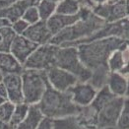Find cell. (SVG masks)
I'll return each instance as SVG.
<instances>
[{
    "label": "cell",
    "mask_w": 129,
    "mask_h": 129,
    "mask_svg": "<svg viewBox=\"0 0 129 129\" xmlns=\"http://www.w3.org/2000/svg\"><path fill=\"white\" fill-rule=\"evenodd\" d=\"M124 99L125 98L114 97L98 112V129L117 125L123 108Z\"/></svg>",
    "instance_id": "7"
},
{
    "label": "cell",
    "mask_w": 129,
    "mask_h": 129,
    "mask_svg": "<svg viewBox=\"0 0 129 129\" xmlns=\"http://www.w3.org/2000/svg\"><path fill=\"white\" fill-rule=\"evenodd\" d=\"M125 8H126V14L129 18V0H125Z\"/></svg>",
    "instance_id": "34"
},
{
    "label": "cell",
    "mask_w": 129,
    "mask_h": 129,
    "mask_svg": "<svg viewBox=\"0 0 129 129\" xmlns=\"http://www.w3.org/2000/svg\"><path fill=\"white\" fill-rule=\"evenodd\" d=\"M38 44L29 41L24 36H16L10 47V52L24 66L30 55L38 48Z\"/></svg>",
    "instance_id": "10"
},
{
    "label": "cell",
    "mask_w": 129,
    "mask_h": 129,
    "mask_svg": "<svg viewBox=\"0 0 129 129\" xmlns=\"http://www.w3.org/2000/svg\"><path fill=\"white\" fill-rule=\"evenodd\" d=\"M23 36L29 41L37 43L38 45L49 43L51 39L53 38L46 26V23L42 20L34 25H30Z\"/></svg>",
    "instance_id": "11"
},
{
    "label": "cell",
    "mask_w": 129,
    "mask_h": 129,
    "mask_svg": "<svg viewBox=\"0 0 129 129\" xmlns=\"http://www.w3.org/2000/svg\"><path fill=\"white\" fill-rule=\"evenodd\" d=\"M80 19H81L80 12L77 15H73V16H67V15H61V14L55 13L53 16H51L45 23H46V26H47L49 32L51 33V35L54 37L55 35L61 32L62 30L74 25L76 22H78Z\"/></svg>",
    "instance_id": "13"
},
{
    "label": "cell",
    "mask_w": 129,
    "mask_h": 129,
    "mask_svg": "<svg viewBox=\"0 0 129 129\" xmlns=\"http://www.w3.org/2000/svg\"><path fill=\"white\" fill-rule=\"evenodd\" d=\"M2 82L6 86L8 92V101L14 105L24 103L23 83L21 74H9L3 77Z\"/></svg>",
    "instance_id": "12"
},
{
    "label": "cell",
    "mask_w": 129,
    "mask_h": 129,
    "mask_svg": "<svg viewBox=\"0 0 129 129\" xmlns=\"http://www.w3.org/2000/svg\"><path fill=\"white\" fill-rule=\"evenodd\" d=\"M0 129H12V127H11L10 123L0 121Z\"/></svg>",
    "instance_id": "33"
},
{
    "label": "cell",
    "mask_w": 129,
    "mask_h": 129,
    "mask_svg": "<svg viewBox=\"0 0 129 129\" xmlns=\"http://www.w3.org/2000/svg\"><path fill=\"white\" fill-rule=\"evenodd\" d=\"M107 86L109 91L116 97H126L127 93V78L119 72H110Z\"/></svg>",
    "instance_id": "16"
},
{
    "label": "cell",
    "mask_w": 129,
    "mask_h": 129,
    "mask_svg": "<svg viewBox=\"0 0 129 129\" xmlns=\"http://www.w3.org/2000/svg\"><path fill=\"white\" fill-rule=\"evenodd\" d=\"M43 117L44 116L39 108L38 104L31 105L26 118L18 125L16 129H37Z\"/></svg>",
    "instance_id": "17"
},
{
    "label": "cell",
    "mask_w": 129,
    "mask_h": 129,
    "mask_svg": "<svg viewBox=\"0 0 129 129\" xmlns=\"http://www.w3.org/2000/svg\"><path fill=\"white\" fill-rule=\"evenodd\" d=\"M109 73L110 71L108 66L97 68L92 71V76H91V79L89 80V83L96 90H100L105 86H107Z\"/></svg>",
    "instance_id": "18"
},
{
    "label": "cell",
    "mask_w": 129,
    "mask_h": 129,
    "mask_svg": "<svg viewBox=\"0 0 129 129\" xmlns=\"http://www.w3.org/2000/svg\"><path fill=\"white\" fill-rule=\"evenodd\" d=\"M80 14L81 19L79 21L55 35L49 43L57 46H74L77 43L89 39L107 24L90 8L82 7Z\"/></svg>",
    "instance_id": "1"
},
{
    "label": "cell",
    "mask_w": 129,
    "mask_h": 129,
    "mask_svg": "<svg viewBox=\"0 0 129 129\" xmlns=\"http://www.w3.org/2000/svg\"><path fill=\"white\" fill-rule=\"evenodd\" d=\"M0 97L8 101V92L3 82H0Z\"/></svg>",
    "instance_id": "31"
},
{
    "label": "cell",
    "mask_w": 129,
    "mask_h": 129,
    "mask_svg": "<svg viewBox=\"0 0 129 129\" xmlns=\"http://www.w3.org/2000/svg\"><path fill=\"white\" fill-rule=\"evenodd\" d=\"M40 17L42 21L46 22L51 16H53L56 13V8H57V3H54L49 0H42L38 6H37Z\"/></svg>",
    "instance_id": "24"
},
{
    "label": "cell",
    "mask_w": 129,
    "mask_h": 129,
    "mask_svg": "<svg viewBox=\"0 0 129 129\" xmlns=\"http://www.w3.org/2000/svg\"><path fill=\"white\" fill-rule=\"evenodd\" d=\"M49 1H52V2H54V3H57V4H58V3L61 2L62 0H49Z\"/></svg>",
    "instance_id": "40"
},
{
    "label": "cell",
    "mask_w": 129,
    "mask_h": 129,
    "mask_svg": "<svg viewBox=\"0 0 129 129\" xmlns=\"http://www.w3.org/2000/svg\"><path fill=\"white\" fill-rule=\"evenodd\" d=\"M116 2V0H90V3H91V6H92V9L96 6L99 5H103V4H112Z\"/></svg>",
    "instance_id": "30"
},
{
    "label": "cell",
    "mask_w": 129,
    "mask_h": 129,
    "mask_svg": "<svg viewBox=\"0 0 129 129\" xmlns=\"http://www.w3.org/2000/svg\"><path fill=\"white\" fill-rule=\"evenodd\" d=\"M58 48L59 46L52 43L39 45L24 63V69L46 71L55 66V57Z\"/></svg>",
    "instance_id": "6"
},
{
    "label": "cell",
    "mask_w": 129,
    "mask_h": 129,
    "mask_svg": "<svg viewBox=\"0 0 129 129\" xmlns=\"http://www.w3.org/2000/svg\"><path fill=\"white\" fill-rule=\"evenodd\" d=\"M101 129H122V128H120L119 126L115 125V126H109V127H105V128H101Z\"/></svg>",
    "instance_id": "36"
},
{
    "label": "cell",
    "mask_w": 129,
    "mask_h": 129,
    "mask_svg": "<svg viewBox=\"0 0 129 129\" xmlns=\"http://www.w3.org/2000/svg\"><path fill=\"white\" fill-rule=\"evenodd\" d=\"M0 71L4 76L9 74H22L24 66L10 51L0 52Z\"/></svg>",
    "instance_id": "15"
},
{
    "label": "cell",
    "mask_w": 129,
    "mask_h": 129,
    "mask_svg": "<svg viewBox=\"0 0 129 129\" xmlns=\"http://www.w3.org/2000/svg\"><path fill=\"white\" fill-rule=\"evenodd\" d=\"M18 1H20V0H5V2H6L8 5H11V4H13V3H15V2H18Z\"/></svg>",
    "instance_id": "35"
},
{
    "label": "cell",
    "mask_w": 129,
    "mask_h": 129,
    "mask_svg": "<svg viewBox=\"0 0 129 129\" xmlns=\"http://www.w3.org/2000/svg\"><path fill=\"white\" fill-rule=\"evenodd\" d=\"M125 98H129V77L127 78V93H126V97Z\"/></svg>",
    "instance_id": "37"
},
{
    "label": "cell",
    "mask_w": 129,
    "mask_h": 129,
    "mask_svg": "<svg viewBox=\"0 0 129 129\" xmlns=\"http://www.w3.org/2000/svg\"><path fill=\"white\" fill-rule=\"evenodd\" d=\"M116 1H119V0H116Z\"/></svg>",
    "instance_id": "41"
},
{
    "label": "cell",
    "mask_w": 129,
    "mask_h": 129,
    "mask_svg": "<svg viewBox=\"0 0 129 129\" xmlns=\"http://www.w3.org/2000/svg\"><path fill=\"white\" fill-rule=\"evenodd\" d=\"M21 76L24 103L30 106L39 104L49 86L46 71L24 69Z\"/></svg>",
    "instance_id": "4"
},
{
    "label": "cell",
    "mask_w": 129,
    "mask_h": 129,
    "mask_svg": "<svg viewBox=\"0 0 129 129\" xmlns=\"http://www.w3.org/2000/svg\"><path fill=\"white\" fill-rule=\"evenodd\" d=\"M55 66L73 74L79 82H89L92 76V71L82 63L76 46H59Z\"/></svg>",
    "instance_id": "5"
},
{
    "label": "cell",
    "mask_w": 129,
    "mask_h": 129,
    "mask_svg": "<svg viewBox=\"0 0 129 129\" xmlns=\"http://www.w3.org/2000/svg\"><path fill=\"white\" fill-rule=\"evenodd\" d=\"M120 74H122L123 76H125L126 78H128L129 77V61L125 64V66L120 70V72H119Z\"/></svg>",
    "instance_id": "32"
},
{
    "label": "cell",
    "mask_w": 129,
    "mask_h": 129,
    "mask_svg": "<svg viewBox=\"0 0 129 129\" xmlns=\"http://www.w3.org/2000/svg\"><path fill=\"white\" fill-rule=\"evenodd\" d=\"M129 61V46L127 42L119 47L118 49L114 50L110 54L108 60V66L110 72H120V70L125 66Z\"/></svg>",
    "instance_id": "14"
},
{
    "label": "cell",
    "mask_w": 129,
    "mask_h": 129,
    "mask_svg": "<svg viewBox=\"0 0 129 129\" xmlns=\"http://www.w3.org/2000/svg\"><path fill=\"white\" fill-rule=\"evenodd\" d=\"M37 129H54L53 119L44 116Z\"/></svg>",
    "instance_id": "29"
},
{
    "label": "cell",
    "mask_w": 129,
    "mask_h": 129,
    "mask_svg": "<svg viewBox=\"0 0 129 129\" xmlns=\"http://www.w3.org/2000/svg\"><path fill=\"white\" fill-rule=\"evenodd\" d=\"M68 92L71 95L73 103L78 107L84 108L91 106L97 95L98 90H96L89 82H78L76 85L70 88Z\"/></svg>",
    "instance_id": "9"
},
{
    "label": "cell",
    "mask_w": 129,
    "mask_h": 129,
    "mask_svg": "<svg viewBox=\"0 0 129 129\" xmlns=\"http://www.w3.org/2000/svg\"><path fill=\"white\" fill-rule=\"evenodd\" d=\"M5 101H7V100H5V99H3V98L0 97V106H1V105H2V104L5 102Z\"/></svg>",
    "instance_id": "38"
},
{
    "label": "cell",
    "mask_w": 129,
    "mask_h": 129,
    "mask_svg": "<svg viewBox=\"0 0 129 129\" xmlns=\"http://www.w3.org/2000/svg\"><path fill=\"white\" fill-rule=\"evenodd\" d=\"M3 77H4V75L2 74V72L0 71V82H2V80H3Z\"/></svg>",
    "instance_id": "39"
},
{
    "label": "cell",
    "mask_w": 129,
    "mask_h": 129,
    "mask_svg": "<svg viewBox=\"0 0 129 129\" xmlns=\"http://www.w3.org/2000/svg\"><path fill=\"white\" fill-rule=\"evenodd\" d=\"M125 18H127L125 0H119L112 4H109V14L107 23H113Z\"/></svg>",
    "instance_id": "20"
},
{
    "label": "cell",
    "mask_w": 129,
    "mask_h": 129,
    "mask_svg": "<svg viewBox=\"0 0 129 129\" xmlns=\"http://www.w3.org/2000/svg\"><path fill=\"white\" fill-rule=\"evenodd\" d=\"M117 126L122 129H129V98L124 99L123 108L119 116Z\"/></svg>",
    "instance_id": "26"
},
{
    "label": "cell",
    "mask_w": 129,
    "mask_h": 129,
    "mask_svg": "<svg viewBox=\"0 0 129 129\" xmlns=\"http://www.w3.org/2000/svg\"><path fill=\"white\" fill-rule=\"evenodd\" d=\"M46 76L49 86L60 92H67L79 81L73 74L57 66L46 70Z\"/></svg>",
    "instance_id": "8"
},
{
    "label": "cell",
    "mask_w": 129,
    "mask_h": 129,
    "mask_svg": "<svg viewBox=\"0 0 129 129\" xmlns=\"http://www.w3.org/2000/svg\"><path fill=\"white\" fill-rule=\"evenodd\" d=\"M116 96H114L108 88V86H105L104 88L98 90L97 95L94 99L93 103L91 104V107L94 108L97 112H99L102 108H104L108 103H109L112 99Z\"/></svg>",
    "instance_id": "19"
},
{
    "label": "cell",
    "mask_w": 129,
    "mask_h": 129,
    "mask_svg": "<svg viewBox=\"0 0 129 129\" xmlns=\"http://www.w3.org/2000/svg\"><path fill=\"white\" fill-rule=\"evenodd\" d=\"M124 42V40L118 38H106L82 43L76 47L82 63L93 71L100 67H107L110 54L118 49Z\"/></svg>",
    "instance_id": "2"
},
{
    "label": "cell",
    "mask_w": 129,
    "mask_h": 129,
    "mask_svg": "<svg viewBox=\"0 0 129 129\" xmlns=\"http://www.w3.org/2000/svg\"><path fill=\"white\" fill-rule=\"evenodd\" d=\"M17 35L12 30L11 26L0 28V52L10 51L13 40Z\"/></svg>",
    "instance_id": "22"
},
{
    "label": "cell",
    "mask_w": 129,
    "mask_h": 129,
    "mask_svg": "<svg viewBox=\"0 0 129 129\" xmlns=\"http://www.w3.org/2000/svg\"><path fill=\"white\" fill-rule=\"evenodd\" d=\"M81 5L76 0H62L57 4L56 13L61 15L73 16L77 15L81 10Z\"/></svg>",
    "instance_id": "21"
},
{
    "label": "cell",
    "mask_w": 129,
    "mask_h": 129,
    "mask_svg": "<svg viewBox=\"0 0 129 129\" xmlns=\"http://www.w3.org/2000/svg\"><path fill=\"white\" fill-rule=\"evenodd\" d=\"M29 108H30V105H28L26 103H22V104L15 106L12 118H11L10 122H9L12 129L17 128L18 125L26 118V116H27V114L29 112Z\"/></svg>",
    "instance_id": "23"
},
{
    "label": "cell",
    "mask_w": 129,
    "mask_h": 129,
    "mask_svg": "<svg viewBox=\"0 0 129 129\" xmlns=\"http://www.w3.org/2000/svg\"><path fill=\"white\" fill-rule=\"evenodd\" d=\"M29 24L25 20L23 19H19L17 21H15L14 23H12L11 25V28L12 30L14 31V33L17 35V36H23L24 33L27 31V29L29 28Z\"/></svg>",
    "instance_id": "28"
},
{
    "label": "cell",
    "mask_w": 129,
    "mask_h": 129,
    "mask_svg": "<svg viewBox=\"0 0 129 129\" xmlns=\"http://www.w3.org/2000/svg\"><path fill=\"white\" fill-rule=\"evenodd\" d=\"M38 106L43 116L53 120L75 115L82 109L73 103L68 91L60 92L50 86H48Z\"/></svg>",
    "instance_id": "3"
},
{
    "label": "cell",
    "mask_w": 129,
    "mask_h": 129,
    "mask_svg": "<svg viewBox=\"0 0 129 129\" xmlns=\"http://www.w3.org/2000/svg\"><path fill=\"white\" fill-rule=\"evenodd\" d=\"M15 106L10 101H5L1 106H0V121L4 122H10Z\"/></svg>",
    "instance_id": "25"
},
{
    "label": "cell",
    "mask_w": 129,
    "mask_h": 129,
    "mask_svg": "<svg viewBox=\"0 0 129 129\" xmlns=\"http://www.w3.org/2000/svg\"><path fill=\"white\" fill-rule=\"evenodd\" d=\"M22 19L25 20L29 25H34V24L38 23L39 21H41L40 13H39V10H38L37 6L29 7L27 10L25 11Z\"/></svg>",
    "instance_id": "27"
}]
</instances>
